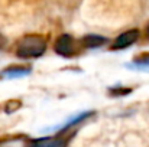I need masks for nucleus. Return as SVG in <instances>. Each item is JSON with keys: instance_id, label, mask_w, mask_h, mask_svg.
<instances>
[{"instance_id": "1", "label": "nucleus", "mask_w": 149, "mask_h": 147, "mask_svg": "<svg viewBox=\"0 0 149 147\" xmlns=\"http://www.w3.org/2000/svg\"><path fill=\"white\" fill-rule=\"evenodd\" d=\"M47 38L42 35H26L23 36L16 46V55L22 59L38 58L47 50Z\"/></svg>"}, {"instance_id": "2", "label": "nucleus", "mask_w": 149, "mask_h": 147, "mask_svg": "<svg viewBox=\"0 0 149 147\" xmlns=\"http://www.w3.org/2000/svg\"><path fill=\"white\" fill-rule=\"evenodd\" d=\"M55 52L58 55H62L65 58H70V56H74L77 52H78V43L77 41L71 36V35H61L56 42H55Z\"/></svg>"}, {"instance_id": "3", "label": "nucleus", "mask_w": 149, "mask_h": 147, "mask_svg": "<svg viewBox=\"0 0 149 147\" xmlns=\"http://www.w3.org/2000/svg\"><path fill=\"white\" fill-rule=\"evenodd\" d=\"M139 30L138 29H130L123 32L122 35H119L113 43V49H125L130 45H133L138 39H139Z\"/></svg>"}, {"instance_id": "4", "label": "nucleus", "mask_w": 149, "mask_h": 147, "mask_svg": "<svg viewBox=\"0 0 149 147\" xmlns=\"http://www.w3.org/2000/svg\"><path fill=\"white\" fill-rule=\"evenodd\" d=\"M107 42H109L107 38H103V36H99V35H87L83 39V45L87 46V48H100Z\"/></svg>"}, {"instance_id": "5", "label": "nucleus", "mask_w": 149, "mask_h": 147, "mask_svg": "<svg viewBox=\"0 0 149 147\" xmlns=\"http://www.w3.org/2000/svg\"><path fill=\"white\" fill-rule=\"evenodd\" d=\"M35 144L39 146H65L67 141H62L59 139H49V140H35Z\"/></svg>"}, {"instance_id": "6", "label": "nucleus", "mask_w": 149, "mask_h": 147, "mask_svg": "<svg viewBox=\"0 0 149 147\" xmlns=\"http://www.w3.org/2000/svg\"><path fill=\"white\" fill-rule=\"evenodd\" d=\"M29 72V69H23V68H9V69H6L4 72H3V75H9V77H17V75H25V74H28Z\"/></svg>"}, {"instance_id": "7", "label": "nucleus", "mask_w": 149, "mask_h": 147, "mask_svg": "<svg viewBox=\"0 0 149 147\" xmlns=\"http://www.w3.org/2000/svg\"><path fill=\"white\" fill-rule=\"evenodd\" d=\"M4 46H6V38L0 33V49H3Z\"/></svg>"}, {"instance_id": "8", "label": "nucleus", "mask_w": 149, "mask_h": 147, "mask_svg": "<svg viewBox=\"0 0 149 147\" xmlns=\"http://www.w3.org/2000/svg\"><path fill=\"white\" fill-rule=\"evenodd\" d=\"M146 36L149 38V23H148V26H146Z\"/></svg>"}]
</instances>
